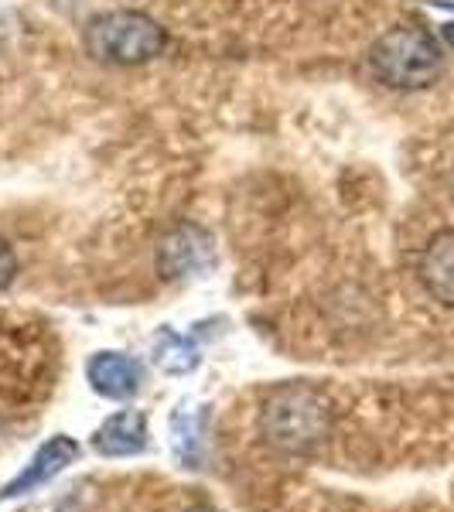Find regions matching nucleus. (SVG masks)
<instances>
[{
  "label": "nucleus",
  "mask_w": 454,
  "mask_h": 512,
  "mask_svg": "<svg viewBox=\"0 0 454 512\" xmlns=\"http://www.w3.org/2000/svg\"><path fill=\"white\" fill-rule=\"evenodd\" d=\"M335 424L332 400L311 383H280L260 403V434L284 454H311Z\"/></svg>",
  "instance_id": "1"
},
{
  "label": "nucleus",
  "mask_w": 454,
  "mask_h": 512,
  "mask_svg": "<svg viewBox=\"0 0 454 512\" xmlns=\"http://www.w3.org/2000/svg\"><path fill=\"white\" fill-rule=\"evenodd\" d=\"M369 65L383 86L414 93V89H427L441 76L444 55L431 31L417 28V24H400V28L379 35Z\"/></svg>",
  "instance_id": "2"
},
{
  "label": "nucleus",
  "mask_w": 454,
  "mask_h": 512,
  "mask_svg": "<svg viewBox=\"0 0 454 512\" xmlns=\"http://www.w3.org/2000/svg\"><path fill=\"white\" fill-rule=\"evenodd\" d=\"M82 45L103 65H144L164 52V28L144 11L96 14L82 31Z\"/></svg>",
  "instance_id": "3"
},
{
  "label": "nucleus",
  "mask_w": 454,
  "mask_h": 512,
  "mask_svg": "<svg viewBox=\"0 0 454 512\" xmlns=\"http://www.w3.org/2000/svg\"><path fill=\"white\" fill-rule=\"evenodd\" d=\"M216 263V243H212L209 229L195 226V222H181L168 229L158 243V274L164 280H192L202 277L205 270Z\"/></svg>",
  "instance_id": "4"
},
{
  "label": "nucleus",
  "mask_w": 454,
  "mask_h": 512,
  "mask_svg": "<svg viewBox=\"0 0 454 512\" xmlns=\"http://www.w3.org/2000/svg\"><path fill=\"white\" fill-rule=\"evenodd\" d=\"M82 458V444L76 437L69 434H55L48 437L45 444H38V451L28 458V465L21 468L11 482L0 489V502H11V499H24V495L45 489L59 478L65 468H72Z\"/></svg>",
  "instance_id": "5"
},
{
  "label": "nucleus",
  "mask_w": 454,
  "mask_h": 512,
  "mask_svg": "<svg viewBox=\"0 0 454 512\" xmlns=\"http://www.w3.org/2000/svg\"><path fill=\"white\" fill-rule=\"evenodd\" d=\"M86 383L103 400L123 403V400H134L140 393L144 369H140V362H134L123 352H96L86 362Z\"/></svg>",
  "instance_id": "6"
},
{
  "label": "nucleus",
  "mask_w": 454,
  "mask_h": 512,
  "mask_svg": "<svg viewBox=\"0 0 454 512\" xmlns=\"http://www.w3.org/2000/svg\"><path fill=\"white\" fill-rule=\"evenodd\" d=\"M99 458H134L144 454L151 444V427H147L144 410H117L96 427L89 437Z\"/></svg>",
  "instance_id": "7"
},
{
  "label": "nucleus",
  "mask_w": 454,
  "mask_h": 512,
  "mask_svg": "<svg viewBox=\"0 0 454 512\" xmlns=\"http://www.w3.org/2000/svg\"><path fill=\"white\" fill-rule=\"evenodd\" d=\"M168 431H171V451H175L178 465L198 472L205 465V448H209V441H205V434H209V410H205V403L181 400L171 410Z\"/></svg>",
  "instance_id": "8"
},
{
  "label": "nucleus",
  "mask_w": 454,
  "mask_h": 512,
  "mask_svg": "<svg viewBox=\"0 0 454 512\" xmlns=\"http://www.w3.org/2000/svg\"><path fill=\"white\" fill-rule=\"evenodd\" d=\"M417 277L437 304L454 308V229H444V233H437L424 246L417 263Z\"/></svg>",
  "instance_id": "9"
},
{
  "label": "nucleus",
  "mask_w": 454,
  "mask_h": 512,
  "mask_svg": "<svg viewBox=\"0 0 454 512\" xmlns=\"http://www.w3.org/2000/svg\"><path fill=\"white\" fill-rule=\"evenodd\" d=\"M154 362H158L161 373L168 376H188L202 362V349L188 335L175 332V328H161L154 335Z\"/></svg>",
  "instance_id": "10"
},
{
  "label": "nucleus",
  "mask_w": 454,
  "mask_h": 512,
  "mask_svg": "<svg viewBox=\"0 0 454 512\" xmlns=\"http://www.w3.org/2000/svg\"><path fill=\"white\" fill-rule=\"evenodd\" d=\"M14 280H18V253H14V246L0 236V291H7Z\"/></svg>",
  "instance_id": "11"
},
{
  "label": "nucleus",
  "mask_w": 454,
  "mask_h": 512,
  "mask_svg": "<svg viewBox=\"0 0 454 512\" xmlns=\"http://www.w3.org/2000/svg\"><path fill=\"white\" fill-rule=\"evenodd\" d=\"M188 512H216V509H205V506H192Z\"/></svg>",
  "instance_id": "12"
}]
</instances>
